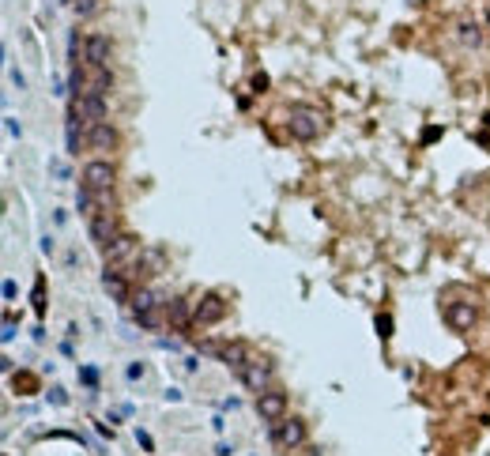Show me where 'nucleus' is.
Wrapping results in <instances>:
<instances>
[{"instance_id": "1", "label": "nucleus", "mask_w": 490, "mask_h": 456, "mask_svg": "<svg viewBox=\"0 0 490 456\" xmlns=\"http://www.w3.org/2000/svg\"><path fill=\"white\" fill-rule=\"evenodd\" d=\"M290 136H298V140H313V136H321V128H325V113L321 110H310V106H298V110H290Z\"/></svg>"}, {"instance_id": "2", "label": "nucleus", "mask_w": 490, "mask_h": 456, "mask_svg": "<svg viewBox=\"0 0 490 456\" xmlns=\"http://www.w3.org/2000/svg\"><path fill=\"white\" fill-rule=\"evenodd\" d=\"M102 257H106V264L128 268L132 260H136V238H132V234H113V238L102 245Z\"/></svg>"}, {"instance_id": "3", "label": "nucleus", "mask_w": 490, "mask_h": 456, "mask_svg": "<svg viewBox=\"0 0 490 456\" xmlns=\"http://www.w3.org/2000/svg\"><path fill=\"white\" fill-rule=\"evenodd\" d=\"M257 415H260L264 422H283L287 419V396L275 392V388L257 392Z\"/></svg>"}, {"instance_id": "4", "label": "nucleus", "mask_w": 490, "mask_h": 456, "mask_svg": "<svg viewBox=\"0 0 490 456\" xmlns=\"http://www.w3.org/2000/svg\"><path fill=\"white\" fill-rule=\"evenodd\" d=\"M227 317V302H223V294H204L200 302H196V328H208V325H219V320Z\"/></svg>"}, {"instance_id": "5", "label": "nucleus", "mask_w": 490, "mask_h": 456, "mask_svg": "<svg viewBox=\"0 0 490 456\" xmlns=\"http://www.w3.org/2000/svg\"><path fill=\"white\" fill-rule=\"evenodd\" d=\"M83 185L91 193H110L113 189V166L106 158H95V163L83 166Z\"/></svg>"}, {"instance_id": "6", "label": "nucleus", "mask_w": 490, "mask_h": 456, "mask_svg": "<svg viewBox=\"0 0 490 456\" xmlns=\"http://www.w3.org/2000/svg\"><path fill=\"white\" fill-rule=\"evenodd\" d=\"M102 287H106V294H110L113 302H128V268H121V264H106Z\"/></svg>"}, {"instance_id": "7", "label": "nucleus", "mask_w": 490, "mask_h": 456, "mask_svg": "<svg viewBox=\"0 0 490 456\" xmlns=\"http://www.w3.org/2000/svg\"><path fill=\"white\" fill-rule=\"evenodd\" d=\"M238 378L245 381V388H253V392H264L268 388V381H272V366L264 358H249L242 370H238Z\"/></svg>"}, {"instance_id": "8", "label": "nucleus", "mask_w": 490, "mask_h": 456, "mask_svg": "<svg viewBox=\"0 0 490 456\" xmlns=\"http://www.w3.org/2000/svg\"><path fill=\"white\" fill-rule=\"evenodd\" d=\"M275 441L287 449V452H295L306 445V422H298V419H283V422H275Z\"/></svg>"}, {"instance_id": "9", "label": "nucleus", "mask_w": 490, "mask_h": 456, "mask_svg": "<svg viewBox=\"0 0 490 456\" xmlns=\"http://www.w3.org/2000/svg\"><path fill=\"white\" fill-rule=\"evenodd\" d=\"M196 320V302L193 298H174L166 305V325L170 328H189Z\"/></svg>"}, {"instance_id": "10", "label": "nucleus", "mask_w": 490, "mask_h": 456, "mask_svg": "<svg viewBox=\"0 0 490 456\" xmlns=\"http://www.w3.org/2000/svg\"><path fill=\"white\" fill-rule=\"evenodd\" d=\"M87 223H91V238H95V245H106V241L117 234V226H113V211H110V208H98Z\"/></svg>"}, {"instance_id": "11", "label": "nucleus", "mask_w": 490, "mask_h": 456, "mask_svg": "<svg viewBox=\"0 0 490 456\" xmlns=\"http://www.w3.org/2000/svg\"><path fill=\"white\" fill-rule=\"evenodd\" d=\"M110 38L106 34H91L87 38V64L91 69H110Z\"/></svg>"}, {"instance_id": "12", "label": "nucleus", "mask_w": 490, "mask_h": 456, "mask_svg": "<svg viewBox=\"0 0 490 456\" xmlns=\"http://www.w3.org/2000/svg\"><path fill=\"white\" fill-rule=\"evenodd\" d=\"M211 351H215L223 362H227V366H234V370H242L245 362H249V347L242 343V340H230V343H215L211 347Z\"/></svg>"}, {"instance_id": "13", "label": "nucleus", "mask_w": 490, "mask_h": 456, "mask_svg": "<svg viewBox=\"0 0 490 456\" xmlns=\"http://www.w3.org/2000/svg\"><path fill=\"white\" fill-rule=\"evenodd\" d=\"M445 320H449L456 332H468V328L475 325V305H471V302H449Z\"/></svg>"}, {"instance_id": "14", "label": "nucleus", "mask_w": 490, "mask_h": 456, "mask_svg": "<svg viewBox=\"0 0 490 456\" xmlns=\"http://www.w3.org/2000/svg\"><path fill=\"white\" fill-rule=\"evenodd\" d=\"M87 143L98 147V151H110V147L117 143V136H113V128L102 121V125H91V128H87Z\"/></svg>"}, {"instance_id": "15", "label": "nucleus", "mask_w": 490, "mask_h": 456, "mask_svg": "<svg viewBox=\"0 0 490 456\" xmlns=\"http://www.w3.org/2000/svg\"><path fill=\"white\" fill-rule=\"evenodd\" d=\"M83 110H87V128L106 121V95H83Z\"/></svg>"}, {"instance_id": "16", "label": "nucleus", "mask_w": 490, "mask_h": 456, "mask_svg": "<svg viewBox=\"0 0 490 456\" xmlns=\"http://www.w3.org/2000/svg\"><path fill=\"white\" fill-rule=\"evenodd\" d=\"M110 69H91L87 72V95H110Z\"/></svg>"}, {"instance_id": "17", "label": "nucleus", "mask_w": 490, "mask_h": 456, "mask_svg": "<svg viewBox=\"0 0 490 456\" xmlns=\"http://www.w3.org/2000/svg\"><path fill=\"white\" fill-rule=\"evenodd\" d=\"M148 310H158V294L151 290V287H143V290H136L132 294V313H148Z\"/></svg>"}, {"instance_id": "18", "label": "nucleus", "mask_w": 490, "mask_h": 456, "mask_svg": "<svg viewBox=\"0 0 490 456\" xmlns=\"http://www.w3.org/2000/svg\"><path fill=\"white\" fill-rule=\"evenodd\" d=\"M136 320H140V328H158V325L166 320V313H163V310H148V313H140Z\"/></svg>"}, {"instance_id": "19", "label": "nucleus", "mask_w": 490, "mask_h": 456, "mask_svg": "<svg viewBox=\"0 0 490 456\" xmlns=\"http://www.w3.org/2000/svg\"><path fill=\"white\" fill-rule=\"evenodd\" d=\"M460 42L479 46V26H475V23H464V26H460Z\"/></svg>"}, {"instance_id": "20", "label": "nucleus", "mask_w": 490, "mask_h": 456, "mask_svg": "<svg viewBox=\"0 0 490 456\" xmlns=\"http://www.w3.org/2000/svg\"><path fill=\"white\" fill-rule=\"evenodd\" d=\"M72 8H76V16H95V0H72Z\"/></svg>"}, {"instance_id": "21", "label": "nucleus", "mask_w": 490, "mask_h": 456, "mask_svg": "<svg viewBox=\"0 0 490 456\" xmlns=\"http://www.w3.org/2000/svg\"><path fill=\"white\" fill-rule=\"evenodd\" d=\"M34 310H38V313L46 310V283H42V279L34 283Z\"/></svg>"}, {"instance_id": "22", "label": "nucleus", "mask_w": 490, "mask_h": 456, "mask_svg": "<svg viewBox=\"0 0 490 456\" xmlns=\"http://www.w3.org/2000/svg\"><path fill=\"white\" fill-rule=\"evenodd\" d=\"M377 336H381V340H389V336H392V317H385V313L377 317Z\"/></svg>"}, {"instance_id": "23", "label": "nucleus", "mask_w": 490, "mask_h": 456, "mask_svg": "<svg viewBox=\"0 0 490 456\" xmlns=\"http://www.w3.org/2000/svg\"><path fill=\"white\" fill-rule=\"evenodd\" d=\"M11 336H16V317L8 313V317H4V343H8Z\"/></svg>"}, {"instance_id": "24", "label": "nucleus", "mask_w": 490, "mask_h": 456, "mask_svg": "<svg viewBox=\"0 0 490 456\" xmlns=\"http://www.w3.org/2000/svg\"><path fill=\"white\" fill-rule=\"evenodd\" d=\"M4 128H8V136H19V125H16V117H4Z\"/></svg>"}]
</instances>
